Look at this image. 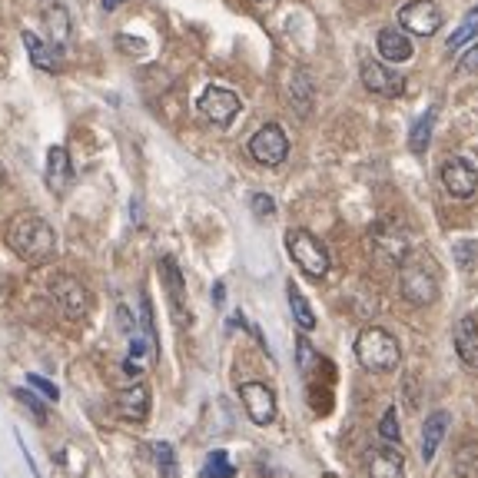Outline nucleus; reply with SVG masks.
Returning a JSON list of instances; mask_svg holds the SVG:
<instances>
[{
  "mask_svg": "<svg viewBox=\"0 0 478 478\" xmlns=\"http://www.w3.org/2000/svg\"><path fill=\"white\" fill-rule=\"evenodd\" d=\"M7 246H11L24 263H44L51 259L57 250V236H53L51 223L37 213H20L11 219L7 227Z\"/></svg>",
  "mask_w": 478,
  "mask_h": 478,
  "instance_id": "nucleus-1",
  "label": "nucleus"
},
{
  "mask_svg": "<svg viewBox=\"0 0 478 478\" xmlns=\"http://www.w3.org/2000/svg\"><path fill=\"white\" fill-rule=\"evenodd\" d=\"M399 290L412 306H432L439 299V269L428 252H409L399 263Z\"/></svg>",
  "mask_w": 478,
  "mask_h": 478,
  "instance_id": "nucleus-2",
  "label": "nucleus"
},
{
  "mask_svg": "<svg viewBox=\"0 0 478 478\" xmlns=\"http://www.w3.org/2000/svg\"><path fill=\"white\" fill-rule=\"evenodd\" d=\"M355 359L369 372H392L399 365V359H402V353H399V342L392 339V332L372 326L355 339Z\"/></svg>",
  "mask_w": 478,
  "mask_h": 478,
  "instance_id": "nucleus-3",
  "label": "nucleus"
},
{
  "mask_svg": "<svg viewBox=\"0 0 478 478\" xmlns=\"http://www.w3.org/2000/svg\"><path fill=\"white\" fill-rule=\"evenodd\" d=\"M286 250H290V256L296 259V266H299L306 276L323 279L329 273V252L313 233L290 229V233H286Z\"/></svg>",
  "mask_w": 478,
  "mask_h": 478,
  "instance_id": "nucleus-4",
  "label": "nucleus"
},
{
  "mask_svg": "<svg viewBox=\"0 0 478 478\" xmlns=\"http://www.w3.org/2000/svg\"><path fill=\"white\" fill-rule=\"evenodd\" d=\"M286 153H290V139L283 133V126L279 123H266L259 126L250 139V156L256 163L263 166H279L286 160Z\"/></svg>",
  "mask_w": 478,
  "mask_h": 478,
  "instance_id": "nucleus-5",
  "label": "nucleus"
},
{
  "mask_svg": "<svg viewBox=\"0 0 478 478\" xmlns=\"http://www.w3.org/2000/svg\"><path fill=\"white\" fill-rule=\"evenodd\" d=\"M399 24H402V30H409V34L432 37L442 27L439 4H432V0H409L402 11H399Z\"/></svg>",
  "mask_w": 478,
  "mask_h": 478,
  "instance_id": "nucleus-6",
  "label": "nucleus"
},
{
  "mask_svg": "<svg viewBox=\"0 0 478 478\" xmlns=\"http://www.w3.org/2000/svg\"><path fill=\"white\" fill-rule=\"evenodd\" d=\"M442 187L455 200H468L478 189V170L468 163L466 156H452L442 163Z\"/></svg>",
  "mask_w": 478,
  "mask_h": 478,
  "instance_id": "nucleus-7",
  "label": "nucleus"
},
{
  "mask_svg": "<svg viewBox=\"0 0 478 478\" xmlns=\"http://www.w3.org/2000/svg\"><path fill=\"white\" fill-rule=\"evenodd\" d=\"M239 97L227 87H206L200 97V114L216 126H229L239 114Z\"/></svg>",
  "mask_w": 478,
  "mask_h": 478,
  "instance_id": "nucleus-8",
  "label": "nucleus"
},
{
  "mask_svg": "<svg viewBox=\"0 0 478 478\" xmlns=\"http://www.w3.org/2000/svg\"><path fill=\"white\" fill-rule=\"evenodd\" d=\"M239 402L246 409V416L256 422V426H269L273 418H276V395L269 386L263 382H246L243 389H239Z\"/></svg>",
  "mask_w": 478,
  "mask_h": 478,
  "instance_id": "nucleus-9",
  "label": "nucleus"
},
{
  "mask_svg": "<svg viewBox=\"0 0 478 478\" xmlns=\"http://www.w3.org/2000/svg\"><path fill=\"white\" fill-rule=\"evenodd\" d=\"M51 296L60 306L67 319H84L87 315V290L76 283L74 276H57L51 283Z\"/></svg>",
  "mask_w": 478,
  "mask_h": 478,
  "instance_id": "nucleus-10",
  "label": "nucleus"
},
{
  "mask_svg": "<svg viewBox=\"0 0 478 478\" xmlns=\"http://www.w3.org/2000/svg\"><path fill=\"white\" fill-rule=\"evenodd\" d=\"M362 84L369 93H378V97H402L405 80L399 74H392L386 63L378 60H362Z\"/></svg>",
  "mask_w": 478,
  "mask_h": 478,
  "instance_id": "nucleus-11",
  "label": "nucleus"
},
{
  "mask_svg": "<svg viewBox=\"0 0 478 478\" xmlns=\"http://www.w3.org/2000/svg\"><path fill=\"white\" fill-rule=\"evenodd\" d=\"M160 276L166 283V292H170V302H173V319L179 326H189V315H187V286H183V273L173 256H163L160 259Z\"/></svg>",
  "mask_w": 478,
  "mask_h": 478,
  "instance_id": "nucleus-12",
  "label": "nucleus"
},
{
  "mask_svg": "<svg viewBox=\"0 0 478 478\" xmlns=\"http://www.w3.org/2000/svg\"><path fill=\"white\" fill-rule=\"evenodd\" d=\"M455 353L462 359L468 372H478V319L475 315H462L455 323Z\"/></svg>",
  "mask_w": 478,
  "mask_h": 478,
  "instance_id": "nucleus-13",
  "label": "nucleus"
},
{
  "mask_svg": "<svg viewBox=\"0 0 478 478\" xmlns=\"http://www.w3.org/2000/svg\"><path fill=\"white\" fill-rule=\"evenodd\" d=\"M369 478H405V455L392 445H378L365 458Z\"/></svg>",
  "mask_w": 478,
  "mask_h": 478,
  "instance_id": "nucleus-14",
  "label": "nucleus"
},
{
  "mask_svg": "<svg viewBox=\"0 0 478 478\" xmlns=\"http://www.w3.org/2000/svg\"><path fill=\"white\" fill-rule=\"evenodd\" d=\"M116 412L126 418V422H147L150 416V389L147 386H130L126 392L116 395Z\"/></svg>",
  "mask_w": 478,
  "mask_h": 478,
  "instance_id": "nucleus-15",
  "label": "nucleus"
},
{
  "mask_svg": "<svg viewBox=\"0 0 478 478\" xmlns=\"http://www.w3.org/2000/svg\"><path fill=\"white\" fill-rule=\"evenodd\" d=\"M74 183V166H70V153L63 150V147H51L47 153V187L51 193H67Z\"/></svg>",
  "mask_w": 478,
  "mask_h": 478,
  "instance_id": "nucleus-16",
  "label": "nucleus"
},
{
  "mask_svg": "<svg viewBox=\"0 0 478 478\" xmlns=\"http://www.w3.org/2000/svg\"><path fill=\"white\" fill-rule=\"evenodd\" d=\"M376 47H378V57L382 60H389V63H405V60H412V40L405 37L402 30H378V40H376Z\"/></svg>",
  "mask_w": 478,
  "mask_h": 478,
  "instance_id": "nucleus-17",
  "label": "nucleus"
},
{
  "mask_svg": "<svg viewBox=\"0 0 478 478\" xmlns=\"http://www.w3.org/2000/svg\"><path fill=\"white\" fill-rule=\"evenodd\" d=\"M24 47L30 53V63L40 67V70H47V74H57L60 70V57H57V47L47 44L44 37H37L34 30H24Z\"/></svg>",
  "mask_w": 478,
  "mask_h": 478,
  "instance_id": "nucleus-18",
  "label": "nucleus"
},
{
  "mask_svg": "<svg viewBox=\"0 0 478 478\" xmlns=\"http://www.w3.org/2000/svg\"><path fill=\"white\" fill-rule=\"evenodd\" d=\"M445 428H449V412H432L422 426V462H432L439 452L442 439H445Z\"/></svg>",
  "mask_w": 478,
  "mask_h": 478,
  "instance_id": "nucleus-19",
  "label": "nucleus"
},
{
  "mask_svg": "<svg viewBox=\"0 0 478 478\" xmlns=\"http://www.w3.org/2000/svg\"><path fill=\"white\" fill-rule=\"evenodd\" d=\"M40 11H44V24L51 30V37L57 44H67L70 40V13H67V7H63L60 0H44Z\"/></svg>",
  "mask_w": 478,
  "mask_h": 478,
  "instance_id": "nucleus-20",
  "label": "nucleus"
},
{
  "mask_svg": "<svg viewBox=\"0 0 478 478\" xmlns=\"http://www.w3.org/2000/svg\"><path fill=\"white\" fill-rule=\"evenodd\" d=\"M290 100H292V107H296V114H309V107H313V84H309V76L302 74H292V80H290Z\"/></svg>",
  "mask_w": 478,
  "mask_h": 478,
  "instance_id": "nucleus-21",
  "label": "nucleus"
},
{
  "mask_svg": "<svg viewBox=\"0 0 478 478\" xmlns=\"http://www.w3.org/2000/svg\"><path fill=\"white\" fill-rule=\"evenodd\" d=\"M286 296H290V309H292V319L299 323V329H313L315 326V315H313V306L306 302V296L299 292V286L296 283H290V290H286Z\"/></svg>",
  "mask_w": 478,
  "mask_h": 478,
  "instance_id": "nucleus-22",
  "label": "nucleus"
},
{
  "mask_svg": "<svg viewBox=\"0 0 478 478\" xmlns=\"http://www.w3.org/2000/svg\"><path fill=\"white\" fill-rule=\"evenodd\" d=\"M475 37H478V7H472V11L466 13V20L458 24V30L449 37L445 47H449V53H455V51H462L468 40H475Z\"/></svg>",
  "mask_w": 478,
  "mask_h": 478,
  "instance_id": "nucleus-23",
  "label": "nucleus"
},
{
  "mask_svg": "<svg viewBox=\"0 0 478 478\" xmlns=\"http://www.w3.org/2000/svg\"><path fill=\"white\" fill-rule=\"evenodd\" d=\"M432 123H435V110H428L426 116H418L416 126H412V137H409V147L412 153H426L428 139H432Z\"/></svg>",
  "mask_w": 478,
  "mask_h": 478,
  "instance_id": "nucleus-24",
  "label": "nucleus"
},
{
  "mask_svg": "<svg viewBox=\"0 0 478 478\" xmlns=\"http://www.w3.org/2000/svg\"><path fill=\"white\" fill-rule=\"evenodd\" d=\"M452 256H455V263H458V269L472 273L478 266V243L475 239H458L452 246Z\"/></svg>",
  "mask_w": 478,
  "mask_h": 478,
  "instance_id": "nucleus-25",
  "label": "nucleus"
},
{
  "mask_svg": "<svg viewBox=\"0 0 478 478\" xmlns=\"http://www.w3.org/2000/svg\"><path fill=\"white\" fill-rule=\"evenodd\" d=\"M233 475V466H229L227 452H213L203 466V478H229Z\"/></svg>",
  "mask_w": 478,
  "mask_h": 478,
  "instance_id": "nucleus-26",
  "label": "nucleus"
},
{
  "mask_svg": "<svg viewBox=\"0 0 478 478\" xmlns=\"http://www.w3.org/2000/svg\"><path fill=\"white\" fill-rule=\"evenodd\" d=\"M156 462H160V472L163 478H177V455H173V445H166V442H156Z\"/></svg>",
  "mask_w": 478,
  "mask_h": 478,
  "instance_id": "nucleus-27",
  "label": "nucleus"
},
{
  "mask_svg": "<svg viewBox=\"0 0 478 478\" xmlns=\"http://www.w3.org/2000/svg\"><path fill=\"white\" fill-rule=\"evenodd\" d=\"M378 435L386 442H399V418H395V409H386V416L378 422Z\"/></svg>",
  "mask_w": 478,
  "mask_h": 478,
  "instance_id": "nucleus-28",
  "label": "nucleus"
},
{
  "mask_svg": "<svg viewBox=\"0 0 478 478\" xmlns=\"http://www.w3.org/2000/svg\"><path fill=\"white\" fill-rule=\"evenodd\" d=\"M27 382H30V386H34V389H37L44 399H51V402H57V399H60L57 386H53V382H47L44 376H34V372H30V376H27Z\"/></svg>",
  "mask_w": 478,
  "mask_h": 478,
  "instance_id": "nucleus-29",
  "label": "nucleus"
},
{
  "mask_svg": "<svg viewBox=\"0 0 478 478\" xmlns=\"http://www.w3.org/2000/svg\"><path fill=\"white\" fill-rule=\"evenodd\" d=\"M13 395H17V399H20V402L30 409V412H37L40 422H47V409H44V402H40L37 395H30L27 389H13Z\"/></svg>",
  "mask_w": 478,
  "mask_h": 478,
  "instance_id": "nucleus-30",
  "label": "nucleus"
},
{
  "mask_svg": "<svg viewBox=\"0 0 478 478\" xmlns=\"http://www.w3.org/2000/svg\"><path fill=\"white\" fill-rule=\"evenodd\" d=\"M252 213L256 216H273L276 213V203H273V196H266V193H252Z\"/></svg>",
  "mask_w": 478,
  "mask_h": 478,
  "instance_id": "nucleus-31",
  "label": "nucleus"
},
{
  "mask_svg": "<svg viewBox=\"0 0 478 478\" xmlns=\"http://www.w3.org/2000/svg\"><path fill=\"white\" fill-rule=\"evenodd\" d=\"M296 353H299V369H302V372H309L313 365H319V359H315V353L309 349V342H306V339H299V349H296Z\"/></svg>",
  "mask_w": 478,
  "mask_h": 478,
  "instance_id": "nucleus-32",
  "label": "nucleus"
},
{
  "mask_svg": "<svg viewBox=\"0 0 478 478\" xmlns=\"http://www.w3.org/2000/svg\"><path fill=\"white\" fill-rule=\"evenodd\" d=\"M458 70H462V74H478V44L466 53V60L458 63Z\"/></svg>",
  "mask_w": 478,
  "mask_h": 478,
  "instance_id": "nucleus-33",
  "label": "nucleus"
},
{
  "mask_svg": "<svg viewBox=\"0 0 478 478\" xmlns=\"http://www.w3.org/2000/svg\"><path fill=\"white\" fill-rule=\"evenodd\" d=\"M116 319H120V329H123V332H130V329H133V319H130V309H126V306H120V309H116Z\"/></svg>",
  "mask_w": 478,
  "mask_h": 478,
  "instance_id": "nucleus-34",
  "label": "nucleus"
},
{
  "mask_svg": "<svg viewBox=\"0 0 478 478\" xmlns=\"http://www.w3.org/2000/svg\"><path fill=\"white\" fill-rule=\"evenodd\" d=\"M223 299H227V286H223V283H216V286H213V302H216V306H223Z\"/></svg>",
  "mask_w": 478,
  "mask_h": 478,
  "instance_id": "nucleus-35",
  "label": "nucleus"
},
{
  "mask_svg": "<svg viewBox=\"0 0 478 478\" xmlns=\"http://www.w3.org/2000/svg\"><path fill=\"white\" fill-rule=\"evenodd\" d=\"M100 4H103V11H116V7L126 4V0H100Z\"/></svg>",
  "mask_w": 478,
  "mask_h": 478,
  "instance_id": "nucleus-36",
  "label": "nucleus"
},
{
  "mask_svg": "<svg viewBox=\"0 0 478 478\" xmlns=\"http://www.w3.org/2000/svg\"><path fill=\"white\" fill-rule=\"evenodd\" d=\"M252 4H259V7H269V4H276V0H252Z\"/></svg>",
  "mask_w": 478,
  "mask_h": 478,
  "instance_id": "nucleus-37",
  "label": "nucleus"
},
{
  "mask_svg": "<svg viewBox=\"0 0 478 478\" xmlns=\"http://www.w3.org/2000/svg\"><path fill=\"white\" fill-rule=\"evenodd\" d=\"M0 292H4V276H0Z\"/></svg>",
  "mask_w": 478,
  "mask_h": 478,
  "instance_id": "nucleus-38",
  "label": "nucleus"
},
{
  "mask_svg": "<svg viewBox=\"0 0 478 478\" xmlns=\"http://www.w3.org/2000/svg\"><path fill=\"white\" fill-rule=\"evenodd\" d=\"M326 478H336V475H326Z\"/></svg>",
  "mask_w": 478,
  "mask_h": 478,
  "instance_id": "nucleus-39",
  "label": "nucleus"
}]
</instances>
